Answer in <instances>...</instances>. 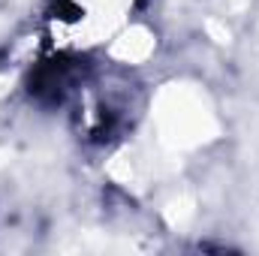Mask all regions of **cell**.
I'll list each match as a JSON object with an SVG mask.
<instances>
[{"label":"cell","instance_id":"obj_1","mask_svg":"<svg viewBox=\"0 0 259 256\" xmlns=\"http://www.w3.org/2000/svg\"><path fill=\"white\" fill-rule=\"evenodd\" d=\"M72 3L78 12H81V6L91 9L94 12L91 18H118V12L127 9V3H133V0H72Z\"/></svg>","mask_w":259,"mask_h":256}]
</instances>
